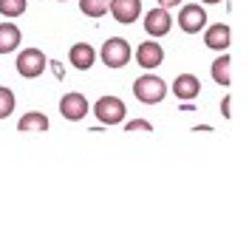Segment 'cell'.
<instances>
[{"instance_id":"44dd1931","label":"cell","mask_w":249,"mask_h":249,"mask_svg":"<svg viewBox=\"0 0 249 249\" xmlns=\"http://www.w3.org/2000/svg\"><path fill=\"white\" fill-rule=\"evenodd\" d=\"M48 65H51V71H54V77H57V79H62V77H65V71H62V62L51 60V62H48Z\"/></svg>"},{"instance_id":"277c9868","label":"cell","mask_w":249,"mask_h":249,"mask_svg":"<svg viewBox=\"0 0 249 249\" xmlns=\"http://www.w3.org/2000/svg\"><path fill=\"white\" fill-rule=\"evenodd\" d=\"M17 74L23 79H37L43 71H46V65H48V60H46V54L40 51V48H23L20 54H17Z\"/></svg>"},{"instance_id":"2e32d148","label":"cell","mask_w":249,"mask_h":249,"mask_svg":"<svg viewBox=\"0 0 249 249\" xmlns=\"http://www.w3.org/2000/svg\"><path fill=\"white\" fill-rule=\"evenodd\" d=\"M108 9H110V0H79V12L85 17H93V20L105 17Z\"/></svg>"},{"instance_id":"e0dca14e","label":"cell","mask_w":249,"mask_h":249,"mask_svg":"<svg viewBox=\"0 0 249 249\" xmlns=\"http://www.w3.org/2000/svg\"><path fill=\"white\" fill-rule=\"evenodd\" d=\"M15 91L12 88H6V85H0V119H6V116H12L15 113Z\"/></svg>"},{"instance_id":"3957f363","label":"cell","mask_w":249,"mask_h":249,"mask_svg":"<svg viewBox=\"0 0 249 249\" xmlns=\"http://www.w3.org/2000/svg\"><path fill=\"white\" fill-rule=\"evenodd\" d=\"M99 57H102V62L108 68H124L133 60V48H130V43L124 37H108L102 51H99Z\"/></svg>"},{"instance_id":"7c38bea8","label":"cell","mask_w":249,"mask_h":249,"mask_svg":"<svg viewBox=\"0 0 249 249\" xmlns=\"http://www.w3.org/2000/svg\"><path fill=\"white\" fill-rule=\"evenodd\" d=\"M68 62L77 68V71H91L93 62H96V51L91 43H74L68 51Z\"/></svg>"},{"instance_id":"7402d4cb","label":"cell","mask_w":249,"mask_h":249,"mask_svg":"<svg viewBox=\"0 0 249 249\" xmlns=\"http://www.w3.org/2000/svg\"><path fill=\"white\" fill-rule=\"evenodd\" d=\"M181 3H184V0H159L161 9H173V6H181Z\"/></svg>"},{"instance_id":"8992f818","label":"cell","mask_w":249,"mask_h":249,"mask_svg":"<svg viewBox=\"0 0 249 249\" xmlns=\"http://www.w3.org/2000/svg\"><path fill=\"white\" fill-rule=\"evenodd\" d=\"M88 108H91V102L85 99V93H79V91L65 93V96L60 99V113L68 119V122L85 119V116H88Z\"/></svg>"},{"instance_id":"8fae6325","label":"cell","mask_w":249,"mask_h":249,"mask_svg":"<svg viewBox=\"0 0 249 249\" xmlns=\"http://www.w3.org/2000/svg\"><path fill=\"white\" fill-rule=\"evenodd\" d=\"M232 43V31L230 26H224V23H215V26H207L204 31V46L213 48V51H227Z\"/></svg>"},{"instance_id":"4fadbf2b","label":"cell","mask_w":249,"mask_h":249,"mask_svg":"<svg viewBox=\"0 0 249 249\" xmlns=\"http://www.w3.org/2000/svg\"><path fill=\"white\" fill-rule=\"evenodd\" d=\"M48 127V116L46 113H40V110H29V113H23L20 119H17V130L20 133H46Z\"/></svg>"},{"instance_id":"603a6c76","label":"cell","mask_w":249,"mask_h":249,"mask_svg":"<svg viewBox=\"0 0 249 249\" xmlns=\"http://www.w3.org/2000/svg\"><path fill=\"white\" fill-rule=\"evenodd\" d=\"M201 3H207V6H213V3H221V0H201Z\"/></svg>"},{"instance_id":"5b68a950","label":"cell","mask_w":249,"mask_h":249,"mask_svg":"<svg viewBox=\"0 0 249 249\" xmlns=\"http://www.w3.org/2000/svg\"><path fill=\"white\" fill-rule=\"evenodd\" d=\"M178 26H181V31H187V34L204 31V26H207V12H204L201 3H184L181 12H178Z\"/></svg>"},{"instance_id":"ac0fdd59","label":"cell","mask_w":249,"mask_h":249,"mask_svg":"<svg viewBox=\"0 0 249 249\" xmlns=\"http://www.w3.org/2000/svg\"><path fill=\"white\" fill-rule=\"evenodd\" d=\"M26 0H0V15L3 17H20V15H26Z\"/></svg>"},{"instance_id":"52a82bcc","label":"cell","mask_w":249,"mask_h":249,"mask_svg":"<svg viewBox=\"0 0 249 249\" xmlns=\"http://www.w3.org/2000/svg\"><path fill=\"white\" fill-rule=\"evenodd\" d=\"M170 29H173L170 9H161V6H156V9H150V12L144 15V31H147L150 37H164Z\"/></svg>"},{"instance_id":"7a4b0ae2","label":"cell","mask_w":249,"mask_h":249,"mask_svg":"<svg viewBox=\"0 0 249 249\" xmlns=\"http://www.w3.org/2000/svg\"><path fill=\"white\" fill-rule=\"evenodd\" d=\"M93 116L99 119L102 127H113V124L124 122L127 105H124L119 96H99V99L93 102Z\"/></svg>"},{"instance_id":"30bf717a","label":"cell","mask_w":249,"mask_h":249,"mask_svg":"<svg viewBox=\"0 0 249 249\" xmlns=\"http://www.w3.org/2000/svg\"><path fill=\"white\" fill-rule=\"evenodd\" d=\"M170 91L181 99V102H193L198 93H201V82H198V77L196 74H178V77L173 79Z\"/></svg>"},{"instance_id":"ba28073f","label":"cell","mask_w":249,"mask_h":249,"mask_svg":"<svg viewBox=\"0 0 249 249\" xmlns=\"http://www.w3.org/2000/svg\"><path fill=\"white\" fill-rule=\"evenodd\" d=\"M108 15H113L116 23L130 26V23H136L139 15H142V0H110Z\"/></svg>"},{"instance_id":"9a60e30c","label":"cell","mask_w":249,"mask_h":249,"mask_svg":"<svg viewBox=\"0 0 249 249\" xmlns=\"http://www.w3.org/2000/svg\"><path fill=\"white\" fill-rule=\"evenodd\" d=\"M213 79H215L218 85H230L232 82V57L230 54H221L215 62H213Z\"/></svg>"},{"instance_id":"ffe728a7","label":"cell","mask_w":249,"mask_h":249,"mask_svg":"<svg viewBox=\"0 0 249 249\" xmlns=\"http://www.w3.org/2000/svg\"><path fill=\"white\" fill-rule=\"evenodd\" d=\"M221 116H224V119L232 116V96H224V99H221Z\"/></svg>"},{"instance_id":"5bb4252c","label":"cell","mask_w":249,"mask_h":249,"mask_svg":"<svg viewBox=\"0 0 249 249\" xmlns=\"http://www.w3.org/2000/svg\"><path fill=\"white\" fill-rule=\"evenodd\" d=\"M23 34L15 23H0V54H12L15 48H20Z\"/></svg>"},{"instance_id":"6da1fadb","label":"cell","mask_w":249,"mask_h":249,"mask_svg":"<svg viewBox=\"0 0 249 249\" xmlns=\"http://www.w3.org/2000/svg\"><path fill=\"white\" fill-rule=\"evenodd\" d=\"M133 96L139 99L142 105H159L167 96V82L156 74H142L133 82Z\"/></svg>"},{"instance_id":"9c48e42d","label":"cell","mask_w":249,"mask_h":249,"mask_svg":"<svg viewBox=\"0 0 249 249\" xmlns=\"http://www.w3.org/2000/svg\"><path fill=\"white\" fill-rule=\"evenodd\" d=\"M136 62H139L144 71H153V68H159L164 62V48L159 46V43H153V40L139 43V48H136Z\"/></svg>"},{"instance_id":"cb8c5ba5","label":"cell","mask_w":249,"mask_h":249,"mask_svg":"<svg viewBox=\"0 0 249 249\" xmlns=\"http://www.w3.org/2000/svg\"><path fill=\"white\" fill-rule=\"evenodd\" d=\"M60 3H62V0H60Z\"/></svg>"},{"instance_id":"d6986e66","label":"cell","mask_w":249,"mask_h":249,"mask_svg":"<svg viewBox=\"0 0 249 249\" xmlns=\"http://www.w3.org/2000/svg\"><path fill=\"white\" fill-rule=\"evenodd\" d=\"M124 130H144V133H150L153 124L147 122V119H130V122H124Z\"/></svg>"}]
</instances>
